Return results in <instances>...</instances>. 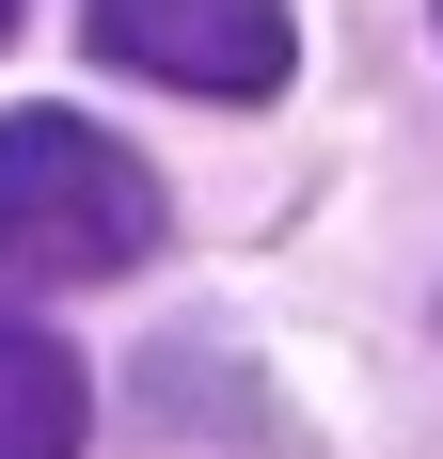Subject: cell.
I'll return each mask as SVG.
<instances>
[{"mask_svg":"<svg viewBox=\"0 0 443 459\" xmlns=\"http://www.w3.org/2000/svg\"><path fill=\"white\" fill-rule=\"evenodd\" d=\"M95 48L111 64H143V80L175 95H285V64H301V16L285 0H95Z\"/></svg>","mask_w":443,"mask_h":459,"instance_id":"cell-2","label":"cell"},{"mask_svg":"<svg viewBox=\"0 0 443 459\" xmlns=\"http://www.w3.org/2000/svg\"><path fill=\"white\" fill-rule=\"evenodd\" d=\"M159 175H143L127 143L95 127V111H0V270L32 285H111L159 254Z\"/></svg>","mask_w":443,"mask_h":459,"instance_id":"cell-1","label":"cell"},{"mask_svg":"<svg viewBox=\"0 0 443 459\" xmlns=\"http://www.w3.org/2000/svg\"><path fill=\"white\" fill-rule=\"evenodd\" d=\"M80 428H95V396L64 365V333L0 317V459H80Z\"/></svg>","mask_w":443,"mask_h":459,"instance_id":"cell-3","label":"cell"},{"mask_svg":"<svg viewBox=\"0 0 443 459\" xmlns=\"http://www.w3.org/2000/svg\"><path fill=\"white\" fill-rule=\"evenodd\" d=\"M0 32H16V0H0Z\"/></svg>","mask_w":443,"mask_h":459,"instance_id":"cell-4","label":"cell"}]
</instances>
